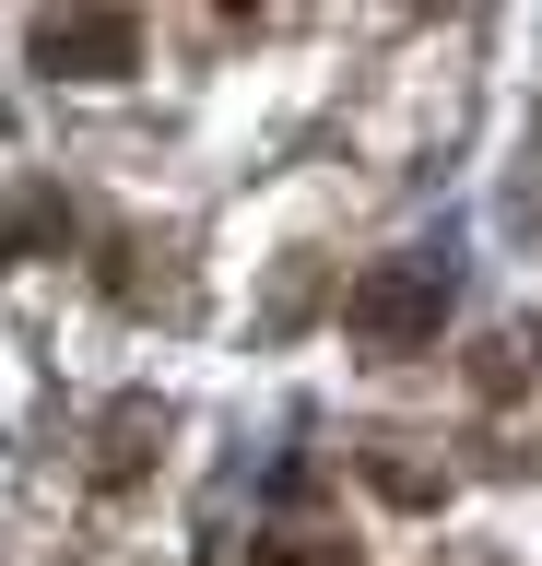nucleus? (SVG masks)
<instances>
[{
  "mask_svg": "<svg viewBox=\"0 0 542 566\" xmlns=\"http://www.w3.org/2000/svg\"><path fill=\"white\" fill-rule=\"evenodd\" d=\"M342 331H354L365 354H425L436 331H448V272H436V260H365V272L342 283Z\"/></svg>",
  "mask_w": 542,
  "mask_h": 566,
  "instance_id": "1",
  "label": "nucleus"
},
{
  "mask_svg": "<svg viewBox=\"0 0 542 566\" xmlns=\"http://www.w3.org/2000/svg\"><path fill=\"white\" fill-rule=\"evenodd\" d=\"M36 71L47 83H130L142 71V12H47Z\"/></svg>",
  "mask_w": 542,
  "mask_h": 566,
  "instance_id": "2",
  "label": "nucleus"
},
{
  "mask_svg": "<svg viewBox=\"0 0 542 566\" xmlns=\"http://www.w3.org/2000/svg\"><path fill=\"white\" fill-rule=\"evenodd\" d=\"M60 237H72V201H60V189H12V201H0V260L60 248Z\"/></svg>",
  "mask_w": 542,
  "mask_h": 566,
  "instance_id": "3",
  "label": "nucleus"
},
{
  "mask_svg": "<svg viewBox=\"0 0 542 566\" xmlns=\"http://www.w3.org/2000/svg\"><path fill=\"white\" fill-rule=\"evenodd\" d=\"M248 566H365L354 543H319V531H272V543H248Z\"/></svg>",
  "mask_w": 542,
  "mask_h": 566,
  "instance_id": "4",
  "label": "nucleus"
},
{
  "mask_svg": "<svg viewBox=\"0 0 542 566\" xmlns=\"http://www.w3.org/2000/svg\"><path fill=\"white\" fill-rule=\"evenodd\" d=\"M519 354H531V366H542V318H531V331H519Z\"/></svg>",
  "mask_w": 542,
  "mask_h": 566,
  "instance_id": "5",
  "label": "nucleus"
}]
</instances>
